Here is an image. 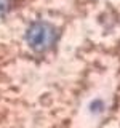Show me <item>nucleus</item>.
I'll return each mask as SVG.
<instances>
[{"label": "nucleus", "instance_id": "nucleus-2", "mask_svg": "<svg viewBox=\"0 0 120 128\" xmlns=\"http://www.w3.org/2000/svg\"><path fill=\"white\" fill-rule=\"evenodd\" d=\"M11 8V0H0V16L6 14Z\"/></svg>", "mask_w": 120, "mask_h": 128}, {"label": "nucleus", "instance_id": "nucleus-1", "mask_svg": "<svg viewBox=\"0 0 120 128\" xmlns=\"http://www.w3.org/2000/svg\"><path fill=\"white\" fill-rule=\"evenodd\" d=\"M58 32L50 22L45 21H37L27 29L26 32V40L34 51H46L51 48L56 42Z\"/></svg>", "mask_w": 120, "mask_h": 128}]
</instances>
